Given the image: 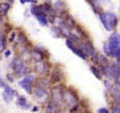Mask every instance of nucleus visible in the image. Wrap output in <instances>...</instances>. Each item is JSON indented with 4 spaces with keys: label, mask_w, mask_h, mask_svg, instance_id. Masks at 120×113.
Returning a JSON list of instances; mask_svg holds the SVG:
<instances>
[{
    "label": "nucleus",
    "mask_w": 120,
    "mask_h": 113,
    "mask_svg": "<svg viewBox=\"0 0 120 113\" xmlns=\"http://www.w3.org/2000/svg\"><path fill=\"white\" fill-rule=\"evenodd\" d=\"M100 20L103 23V26L105 27V29L108 31L113 30L117 24V17L112 12H105L101 14L100 15Z\"/></svg>",
    "instance_id": "nucleus-1"
},
{
    "label": "nucleus",
    "mask_w": 120,
    "mask_h": 113,
    "mask_svg": "<svg viewBox=\"0 0 120 113\" xmlns=\"http://www.w3.org/2000/svg\"><path fill=\"white\" fill-rule=\"evenodd\" d=\"M12 68L13 71H14L15 75L17 77H21V76L25 75L26 72H27V69H26L25 65L23 64L22 60L19 58H15L12 62Z\"/></svg>",
    "instance_id": "nucleus-2"
},
{
    "label": "nucleus",
    "mask_w": 120,
    "mask_h": 113,
    "mask_svg": "<svg viewBox=\"0 0 120 113\" xmlns=\"http://www.w3.org/2000/svg\"><path fill=\"white\" fill-rule=\"evenodd\" d=\"M62 100L70 108H74L77 105V97L70 90H65L64 92H62Z\"/></svg>",
    "instance_id": "nucleus-3"
},
{
    "label": "nucleus",
    "mask_w": 120,
    "mask_h": 113,
    "mask_svg": "<svg viewBox=\"0 0 120 113\" xmlns=\"http://www.w3.org/2000/svg\"><path fill=\"white\" fill-rule=\"evenodd\" d=\"M31 13L36 17V19L41 22V25L48 24V18H46L45 11L42 7H38V6H32L31 7Z\"/></svg>",
    "instance_id": "nucleus-4"
},
{
    "label": "nucleus",
    "mask_w": 120,
    "mask_h": 113,
    "mask_svg": "<svg viewBox=\"0 0 120 113\" xmlns=\"http://www.w3.org/2000/svg\"><path fill=\"white\" fill-rule=\"evenodd\" d=\"M33 79H34L33 75H27L19 82V85L27 93H31V84L33 82Z\"/></svg>",
    "instance_id": "nucleus-5"
},
{
    "label": "nucleus",
    "mask_w": 120,
    "mask_h": 113,
    "mask_svg": "<svg viewBox=\"0 0 120 113\" xmlns=\"http://www.w3.org/2000/svg\"><path fill=\"white\" fill-rule=\"evenodd\" d=\"M34 96L35 98L39 101H45L46 98H48V89H44L41 88L38 86H36L34 89Z\"/></svg>",
    "instance_id": "nucleus-6"
},
{
    "label": "nucleus",
    "mask_w": 120,
    "mask_h": 113,
    "mask_svg": "<svg viewBox=\"0 0 120 113\" xmlns=\"http://www.w3.org/2000/svg\"><path fill=\"white\" fill-rule=\"evenodd\" d=\"M80 49L84 53L85 55H89V56H94L95 55V49L90 42H82L80 45Z\"/></svg>",
    "instance_id": "nucleus-7"
},
{
    "label": "nucleus",
    "mask_w": 120,
    "mask_h": 113,
    "mask_svg": "<svg viewBox=\"0 0 120 113\" xmlns=\"http://www.w3.org/2000/svg\"><path fill=\"white\" fill-rule=\"evenodd\" d=\"M15 95V91L12 90L10 87H8V86H6L5 89H4V92H3V99H4V101L6 103H10L11 100L13 99V96Z\"/></svg>",
    "instance_id": "nucleus-8"
},
{
    "label": "nucleus",
    "mask_w": 120,
    "mask_h": 113,
    "mask_svg": "<svg viewBox=\"0 0 120 113\" xmlns=\"http://www.w3.org/2000/svg\"><path fill=\"white\" fill-rule=\"evenodd\" d=\"M66 44H67V45H68V48L71 49V51L74 52L78 56H80V58L83 59V60H86V55L80 49H76V46L74 45V44H73V41H71V39H68V41H66Z\"/></svg>",
    "instance_id": "nucleus-9"
},
{
    "label": "nucleus",
    "mask_w": 120,
    "mask_h": 113,
    "mask_svg": "<svg viewBox=\"0 0 120 113\" xmlns=\"http://www.w3.org/2000/svg\"><path fill=\"white\" fill-rule=\"evenodd\" d=\"M51 101L59 104L62 101V91L59 87L54 88L52 90V97H51Z\"/></svg>",
    "instance_id": "nucleus-10"
},
{
    "label": "nucleus",
    "mask_w": 120,
    "mask_h": 113,
    "mask_svg": "<svg viewBox=\"0 0 120 113\" xmlns=\"http://www.w3.org/2000/svg\"><path fill=\"white\" fill-rule=\"evenodd\" d=\"M35 71L38 73V74H46L49 71V67H48V64L44 61H41V62H36V65H35Z\"/></svg>",
    "instance_id": "nucleus-11"
},
{
    "label": "nucleus",
    "mask_w": 120,
    "mask_h": 113,
    "mask_svg": "<svg viewBox=\"0 0 120 113\" xmlns=\"http://www.w3.org/2000/svg\"><path fill=\"white\" fill-rule=\"evenodd\" d=\"M105 85H106V87L108 88V90H110L111 94L113 95V97H114L116 100H117V102L120 103V90H119V89L115 88V87H112L111 84H110V83H108V81L105 82Z\"/></svg>",
    "instance_id": "nucleus-12"
},
{
    "label": "nucleus",
    "mask_w": 120,
    "mask_h": 113,
    "mask_svg": "<svg viewBox=\"0 0 120 113\" xmlns=\"http://www.w3.org/2000/svg\"><path fill=\"white\" fill-rule=\"evenodd\" d=\"M45 113H59V104L49 101V103L46 105Z\"/></svg>",
    "instance_id": "nucleus-13"
},
{
    "label": "nucleus",
    "mask_w": 120,
    "mask_h": 113,
    "mask_svg": "<svg viewBox=\"0 0 120 113\" xmlns=\"http://www.w3.org/2000/svg\"><path fill=\"white\" fill-rule=\"evenodd\" d=\"M9 4L8 3H6V2H1L0 3V15L1 16H4L7 14V12L9 10Z\"/></svg>",
    "instance_id": "nucleus-14"
},
{
    "label": "nucleus",
    "mask_w": 120,
    "mask_h": 113,
    "mask_svg": "<svg viewBox=\"0 0 120 113\" xmlns=\"http://www.w3.org/2000/svg\"><path fill=\"white\" fill-rule=\"evenodd\" d=\"M17 104L20 106L21 108H24V109H27L29 107L27 101H26V99L23 97V96H19L17 98Z\"/></svg>",
    "instance_id": "nucleus-15"
},
{
    "label": "nucleus",
    "mask_w": 120,
    "mask_h": 113,
    "mask_svg": "<svg viewBox=\"0 0 120 113\" xmlns=\"http://www.w3.org/2000/svg\"><path fill=\"white\" fill-rule=\"evenodd\" d=\"M31 56H32V59L34 60V61L36 62H41L42 61V54L39 51H38V49H33V51L31 52Z\"/></svg>",
    "instance_id": "nucleus-16"
},
{
    "label": "nucleus",
    "mask_w": 120,
    "mask_h": 113,
    "mask_svg": "<svg viewBox=\"0 0 120 113\" xmlns=\"http://www.w3.org/2000/svg\"><path fill=\"white\" fill-rule=\"evenodd\" d=\"M4 49H5V38H4V35L0 34V52L4 51Z\"/></svg>",
    "instance_id": "nucleus-17"
},
{
    "label": "nucleus",
    "mask_w": 120,
    "mask_h": 113,
    "mask_svg": "<svg viewBox=\"0 0 120 113\" xmlns=\"http://www.w3.org/2000/svg\"><path fill=\"white\" fill-rule=\"evenodd\" d=\"M90 69H91L92 73L95 75L96 78H97V79H101V74H100V71H99L97 68H96V67H91Z\"/></svg>",
    "instance_id": "nucleus-18"
},
{
    "label": "nucleus",
    "mask_w": 120,
    "mask_h": 113,
    "mask_svg": "<svg viewBox=\"0 0 120 113\" xmlns=\"http://www.w3.org/2000/svg\"><path fill=\"white\" fill-rule=\"evenodd\" d=\"M18 39H19V42L20 44H22V45H24V44H26V38H25V35H23L22 34H20L18 35Z\"/></svg>",
    "instance_id": "nucleus-19"
},
{
    "label": "nucleus",
    "mask_w": 120,
    "mask_h": 113,
    "mask_svg": "<svg viewBox=\"0 0 120 113\" xmlns=\"http://www.w3.org/2000/svg\"><path fill=\"white\" fill-rule=\"evenodd\" d=\"M104 51H105V53H106V55H107V56H112L111 51H110V48H109V45H108V44H105V45H104Z\"/></svg>",
    "instance_id": "nucleus-20"
},
{
    "label": "nucleus",
    "mask_w": 120,
    "mask_h": 113,
    "mask_svg": "<svg viewBox=\"0 0 120 113\" xmlns=\"http://www.w3.org/2000/svg\"><path fill=\"white\" fill-rule=\"evenodd\" d=\"M115 80H116V83H117V85L120 86V68L118 69V72H117V74H116Z\"/></svg>",
    "instance_id": "nucleus-21"
},
{
    "label": "nucleus",
    "mask_w": 120,
    "mask_h": 113,
    "mask_svg": "<svg viewBox=\"0 0 120 113\" xmlns=\"http://www.w3.org/2000/svg\"><path fill=\"white\" fill-rule=\"evenodd\" d=\"M15 35H16V34H15V32H14V31H12V32H11V34H10V36H9V41H11V42H12L13 41H14Z\"/></svg>",
    "instance_id": "nucleus-22"
},
{
    "label": "nucleus",
    "mask_w": 120,
    "mask_h": 113,
    "mask_svg": "<svg viewBox=\"0 0 120 113\" xmlns=\"http://www.w3.org/2000/svg\"><path fill=\"white\" fill-rule=\"evenodd\" d=\"M98 113H109V112L106 108H100L98 110Z\"/></svg>",
    "instance_id": "nucleus-23"
},
{
    "label": "nucleus",
    "mask_w": 120,
    "mask_h": 113,
    "mask_svg": "<svg viewBox=\"0 0 120 113\" xmlns=\"http://www.w3.org/2000/svg\"><path fill=\"white\" fill-rule=\"evenodd\" d=\"M0 87H1V88H5V87H6V84L2 81L1 78H0Z\"/></svg>",
    "instance_id": "nucleus-24"
},
{
    "label": "nucleus",
    "mask_w": 120,
    "mask_h": 113,
    "mask_svg": "<svg viewBox=\"0 0 120 113\" xmlns=\"http://www.w3.org/2000/svg\"><path fill=\"white\" fill-rule=\"evenodd\" d=\"M112 113H120V107H115L114 109H113Z\"/></svg>",
    "instance_id": "nucleus-25"
},
{
    "label": "nucleus",
    "mask_w": 120,
    "mask_h": 113,
    "mask_svg": "<svg viewBox=\"0 0 120 113\" xmlns=\"http://www.w3.org/2000/svg\"><path fill=\"white\" fill-rule=\"evenodd\" d=\"M20 2L21 3H26V2H33V3H34L35 2V0H20Z\"/></svg>",
    "instance_id": "nucleus-26"
},
{
    "label": "nucleus",
    "mask_w": 120,
    "mask_h": 113,
    "mask_svg": "<svg viewBox=\"0 0 120 113\" xmlns=\"http://www.w3.org/2000/svg\"><path fill=\"white\" fill-rule=\"evenodd\" d=\"M115 58H116V59H117V61H118V62L120 63V51H119V52L117 53V54H116V56H115Z\"/></svg>",
    "instance_id": "nucleus-27"
},
{
    "label": "nucleus",
    "mask_w": 120,
    "mask_h": 113,
    "mask_svg": "<svg viewBox=\"0 0 120 113\" xmlns=\"http://www.w3.org/2000/svg\"><path fill=\"white\" fill-rule=\"evenodd\" d=\"M10 56V51L9 49L8 51H5V56Z\"/></svg>",
    "instance_id": "nucleus-28"
},
{
    "label": "nucleus",
    "mask_w": 120,
    "mask_h": 113,
    "mask_svg": "<svg viewBox=\"0 0 120 113\" xmlns=\"http://www.w3.org/2000/svg\"><path fill=\"white\" fill-rule=\"evenodd\" d=\"M60 113H70V112H69V111H61Z\"/></svg>",
    "instance_id": "nucleus-29"
},
{
    "label": "nucleus",
    "mask_w": 120,
    "mask_h": 113,
    "mask_svg": "<svg viewBox=\"0 0 120 113\" xmlns=\"http://www.w3.org/2000/svg\"><path fill=\"white\" fill-rule=\"evenodd\" d=\"M1 21H2V16L0 15V23H1Z\"/></svg>",
    "instance_id": "nucleus-30"
}]
</instances>
